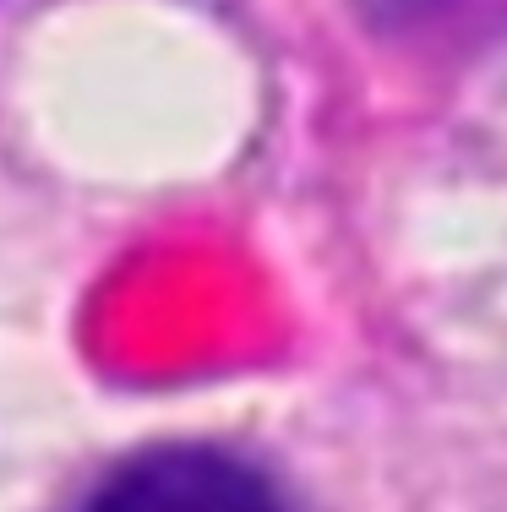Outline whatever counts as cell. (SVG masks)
Returning a JSON list of instances; mask_svg holds the SVG:
<instances>
[{
  "label": "cell",
  "instance_id": "obj_1",
  "mask_svg": "<svg viewBox=\"0 0 507 512\" xmlns=\"http://www.w3.org/2000/svg\"><path fill=\"white\" fill-rule=\"evenodd\" d=\"M71 512H284L262 469L224 447H148L115 463Z\"/></svg>",
  "mask_w": 507,
  "mask_h": 512
}]
</instances>
